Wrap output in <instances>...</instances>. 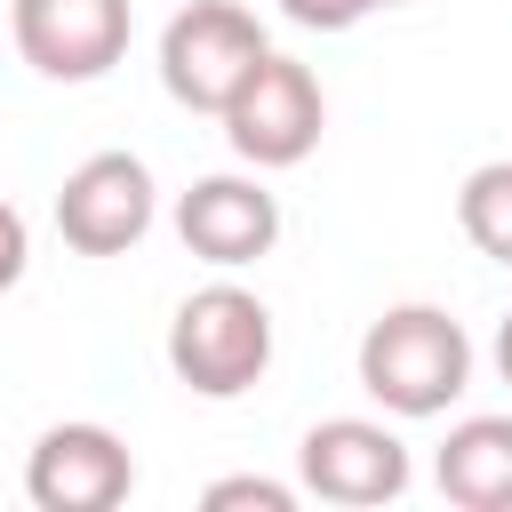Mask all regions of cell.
Returning a JSON list of instances; mask_svg holds the SVG:
<instances>
[{
  "label": "cell",
  "instance_id": "6da1fadb",
  "mask_svg": "<svg viewBox=\"0 0 512 512\" xmlns=\"http://www.w3.org/2000/svg\"><path fill=\"white\" fill-rule=\"evenodd\" d=\"M472 384V336L440 304H392L360 336V392L384 416H440Z\"/></svg>",
  "mask_w": 512,
  "mask_h": 512
},
{
  "label": "cell",
  "instance_id": "7a4b0ae2",
  "mask_svg": "<svg viewBox=\"0 0 512 512\" xmlns=\"http://www.w3.org/2000/svg\"><path fill=\"white\" fill-rule=\"evenodd\" d=\"M168 368L200 400H240L272 368V312H264V296H248L240 280L192 288L176 304V320H168Z\"/></svg>",
  "mask_w": 512,
  "mask_h": 512
},
{
  "label": "cell",
  "instance_id": "3957f363",
  "mask_svg": "<svg viewBox=\"0 0 512 512\" xmlns=\"http://www.w3.org/2000/svg\"><path fill=\"white\" fill-rule=\"evenodd\" d=\"M216 120H224V136H232V152H240L248 168H296V160H312V144H320V128H328V96H320L312 64L264 48L256 72L224 96Z\"/></svg>",
  "mask_w": 512,
  "mask_h": 512
},
{
  "label": "cell",
  "instance_id": "277c9868",
  "mask_svg": "<svg viewBox=\"0 0 512 512\" xmlns=\"http://www.w3.org/2000/svg\"><path fill=\"white\" fill-rule=\"evenodd\" d=\"M264 24L240 8V0H192L168 16L160 32V88L184 104V112H224V96L256 72L264 56Z\"/></svg>",
  "mask_w": 512,
  "mask_h": 512
},
{
  "label": "cell",
  "instance_id": "5b68a950",
  "mask_svg": "<svg viewBox=\"0 0 512 512\" xmlns=\"http://www.w3.org/2000/svg\"><path fill=\"white\" fill-rule=\"evenodd\" d=\"M8 32H16V56L40 80L80 88V80H104L128 56V0H16Z\"/></svg>",
  "mask_w": 512,
  "mask_h": 512
},
{
  "label": "cell",
  "instance_id": "8992f818",
  "mask_svg": "<svg viewBox=\"0 0 512 512\" xmlns=\"http://www.w3.org/2000/svg\"><path fill=\"white\" fill-rule=\"evenodd\" d=\"M152 208H160V192L136 152H88L56 192V232L80 256H128L152 232Z\"/></svg>",
  "mask_w": 512,
  "mask_h": 512
},
{
  "label": "cell",
  "instance_id": "52a82bcc",
  "mask_svg": "<svg viewBox=\"0 0 512 512\" xmlns=\"http://www.w3.org/2000/svg\"><path fill=\"white\" fill-rule=\"evenodd\" d=\"M296 472L320 504H392L408 496V440L376 416H320L296 448Z\"/></svg>",
  "mask_w": 512,
  "mask_h": 512
},
{
  "label": "cell",
  "instance_id": "ba28073f",
  "mask_svg": "<svg viewBox=\"0 0 512 512\" xmlns=\"http://www.w3.org/2000/svg\"><path fill=\"white\" fill-rule=\"evenodd\" d=\"M136 488V456L104 424H48L24 456V496L40 512H112Z\"/></svg>",
  "mask_w": 512,
  "mask_h": 512
},
{
  "label": "cell",
  "instance_id": "9c48e42d",
  "mask_svg": "<svg viewBox=\"0 0 512 512\" xmlns=\"http://www.w3.org/2000/svg\"><path fill=\"white\" fill-rule=\"evenodd\" d=\"M176 240L216 264V272H240L256 256H272L280 240V200L256 184V176H200L184 200H176Z\"/></svg>",
  "mask_w": 512,
  "mask_h": 512
},
{
  "label": "cell",
  "instance_id": "30bf717a",
  "mask_svg": "<svg viewBox=\"0 0 512 512\" xmlns=\"http://www.w3.org/2000/svg\"><path fill=\"white\" fill-rule=\"evenodd\" d=\"M432 480L464 512H512V416H464L440 440Z\"/></svg>",
  "mask_w": 512,
  "mask_h": 512
},
{
  "label": "cell",
  "instance_id": "8fae6325",
  "mask_svg": "<svg viewBox=\"0 0 512 512\" xmlns=\"http://www.w3.org/2000/svg\"><path fill=\"white\" fill-rule=\"evenodd\" d=\"M456 224L488 264H512V160H480L456 192Z\"/></svg>",
  "mask_w": 512,
  "mask_h": 512
},
{
  "label": "cell",
  "instance_id": "7c38bea8",
  "mask_svg": "<svg viewBox=\"0 0 512 512\" xmlns=\"http://www.w3.org/2000/svg\"><path fill=\"white\" fill-rule=\"evenodd\" d=\"M208 512H232V504H256V512H288L296 504V488H280V480H256V472H240V480H216L208 496H200Z\"/></svg>",
  "mask_w": 512,
  "mask_h": 512
},
{
  "label": "cell",
  "instance_id": "4fadbf2b",
  "mask_svg": "<svg viewBox=\"0 0 512 512\" xmlns=\"http://www.w3.org/2000/svg\"><path fill=\"white\" fill-rule=\"evenodd\" d=\"M280 16L304 32H352L360 16H376V0H280Z\"/></svg>",
  "mask_w": 512,
  "mask_h": 512
},
{
  "label": "cell",
  "instance_id": "5bb4252c",
  "mask_svg": "<svg viewBox=\"0 0 512 512\" xmlns=\"http://www.w3.org/2000/svg\"><path fill=\"white\" fill-rule=\"evenodd\" d=\"M24 264H32V232H24V216L0 200V296L24 280Z\"/></svg>",
  "mask_w": 512,
  "mask_h": 512
},
{
  "label": "cell",
  "instance_id": "9a60e30c",
  "mask_svg": "<svg viewBox=\"0 0 512 512\" xmlns=\"http://www.w3.org/2000/svg\"><path fill=\"white\" fill-rule=\"evenodd\" d=\"M496 376H504V384H512V312H504V320H496Z\"/></svg>",
  "mask_w": 512,
  "mask_h": 512
},
{
  "label": "cell",
  "instance_id": "2e32d148",
  "mask_svg": "<svg viewBox=\"0 0 512 512\" xmlns=\"http://www.w3.org/2000/svg\"><path fill=\"white\" fill-rule=\"evenodd\" d=\"M376 8H400V0H376Z\"/></svg>",
  "mask_w": 512,
  "mask_h": 512
}]
</instances>
